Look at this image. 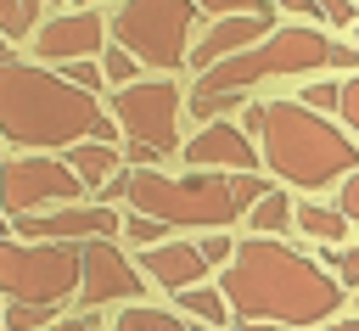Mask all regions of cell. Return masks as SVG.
<instances>
[{
    "mask_svg": "<svg viewBox=\"0 0 359 331\" xmlns=\"http://www.w3.org/2000/svg\"><path fill=\"white\" fill-rule=\"evenodd\" d=\"M219 292H224L236 320L320 325L342 309L348 286L331 269H320L314 258H303L297 247H286L275 236H252V241H236V258L224 264Z\"/></svg>",
    "mask_w": 359,
    "mask_h": 331,
    "instance_id": "1",
    "label": "cell"
},
{
    "mask_svg": "<svg viewBox=\"0 0 359 331\" xmlns=\"http://www.w3.org/2000/svg\"><path fill=\"white\" fill-rule=\"evenodd\" d=\"M118 118L95 107L90 90L67 84L50 67L34 62H0V140L11 146H79V140H112Z\"/></svg>",
    "mask_w": 359,
    "mask_h": 331,
    "instance_id": "2",
    "label": "cell"
},
{
    "mask_svg": "<svg viewBox=\"0 0 359 331\" xmlns=\"http://www.w3.org/2000/svg\"><path fill=\"white\" fill-rule=\"evenodd\" d=\"M118 185L135 213L163 224H196V230H224L241 213H252L258 196H269L258 174H202V168H191L185 180H168L157 168H123Z\"/></svg>",
    "mask_w": 359,
    "mask_h": 331,
    "instance_id": "3",
    "label": "cell"
},
{
    "mask_svg": "<svg viewBox=\"0 0 359 331\" xmlns=\"http://www.w3.org/2000/svg\"><path fill=\"white\" fill-rule=\"evenodd\" d=\"M258 157L286 185H303V191H320V185H337L348 174H359V146L337 123H325L320 112H309L303 101H269L264 107Z\"/></svg>",
    "mask_w": 359,
    "mask_h": 331,
    "instance_id": "4",
    "label": "cell"
},
{
    "mask_svg": "<svg viewBox=\"0 0 359 331\" xmlns=\"http://www.w3.org/2000/svg\"><path fill=\"white\" fill-rule=\"evenodd\" d=\"M314 67H331V39L320 28H275L252 50L224 56L208 73H196V90L202 95H219V90H241L247 95L258 79H292V73H314Z\"/></svg>",
    "mask_w": 359,
    "mask_h": 331,
    "instance_id": "5",
    "label": "cell"
},
{
    "mask_svg": "<svg viewBox=\"0 0 359 331\" xmlns=\"http://www.w3.org/2000/svg\"><path fill=\"white\" fill-rule=\"evenodd\" d=\"M191 22H196V0H123V11L112 17V39L135 62L168 73L191 56Z\"/></svg>",
    "mask_w": 359,
    "mask_h": 331,
    "instance_id": "6",
    "label": "cell"
},
{
    "mask_svg": "<svg viewBox=\"0 0 359 331\" xmlns=\"http://www.w3.org/2000/svg\"><path fill=\"white\" fill-rule=\"evenodd\" d=\"M0 292L11 303H67L79 292V241H0Z\"/></svg>",
    "mask_w": 359,
    "mask_h": 331,
    "instance_id": "7",
    "label": "cell"
},
{
    "mask_svg": "<svg viewBox=\"0 0 359 331\" xmlns=\"http://www.w3.org/2000/svg\"><path fill=\"white\" fill-rule=\"evenodd\" d=\"M112 118L135 146L151 151H180V90L168 79H135L112 95Z\"/></svg>",
    "mask_w": 359,
    "mask_h": 331,
    "instance_id": "8",
    "label": "cell"
},
{
    "mask_svg": "<svg viewBox=\"0 0 359 331\" xmlns=\"http://www.w3.org/2000/svg\"><path fill=\"white\" fill-rule=\"evenodd\" d=\"M73 196H84V180L62 157H17L0 168V213L6 219L50 213V208H67Z\"/></svg>",
    "mask_w": 359,
    "mask_h": 331,
    "instance_id": "9",
    "label": "cell"
},
{
    "mask_svg": "<svg viewBox=\"0 0 359 331\" xmlns=\"http://www.w3.org/2000/svg\"><path fill=\"white\" fill-rule=\"evenodd\" d=\"M146 286H140V269L112 247V236H95V241H79V303L84 309H101V303H135Z\"/></svg>",
    "mask_w": 359,
    "mask_h": 331,
    "instance_id": "10",
    "label": "cell"
},
{
    "mask_svg": "<svg viewBox=\"0 0 359 331\" xmlns=\"http://www.w3.org/2000/svg\"><path fill=\"white\" fill-rule=\"evenodd\" d=\"M22 241H95V236H118V213L112 202H67V208H50V213H22L11 219Z\"/></svg>",
    "mask_w": 359,
    "mask_h": 331,
    "instance_id": "11",
    "label": "cell"
},
{
    "mask_svg": "<svg viewBox=\"0 0 359 331\" xmlns=\"http://www.w3.org/2000/svg\"><path fill=\"white\" fill-rule=\"evenodd\" d=\"M191 168H202V174H258V151H252V135H241V123H202L191 140H185V151H180Z\"/></svg>",
    "mask_w": 359,
    "mask_h": 331,
    "instance_id": "12",
    "label": "cell"
},
{
    "mask_svg": "<svg viewBox=\"0 0 359 331\" xmlns=\"http://www.w3.org/2000/svg\"><path fill=\"white\" fill-rule=\"evenodd\" d=\"M269 17H275V6H269V11H241V17H213V28L191 45V67H196V73H208L213 62L252 50L258 39H269V34H275V28H269Z\"/></svg>",
    "mask_w": 359,
    "mask_h": 331,
    "instance_id": "13",
    "label": "cell"
},
{
    "mask_svg": "<svg viewBox=\"0 0 359 331\" xmlns=\"http://www.w3.org/2000/svg\"><path fill=\"white\" fill-rule=\"evenodd\" d=\"M107 45V22L95 11H73V17H50L39 34H34V50L39 62H79V56H95Z\"/></svg>",
    "mask_w": 359,
    "mask_h": 331,
    "instance_id": "14",
    "label": "cell"
},
{
    "mask_svg": "<svg viewBox=\"0 0 359 331\" xmlns=\"http://www.w3.org/2000/svg\"><path fill=\"white\" fill-rule=\"evenodd\" d=\"M140 275H151L157 286H168V292H185V286H202V275H208V258H202V247L196 241H157V247H146L140 252V264H135Z\"/></svg>",
    "mask_w": 359,
    "mask_h": 331,
    "instance_id": "15",
    "label": "cell"
},
{
    "mask_svg": "<svg viewBox=\"0 0 359 331\" xmlns=\"http://www.w3.org/2000/svg\"><path fill=\"white\" fill-rule=\"evenodd\" d=\"M118 157H123V151H112V140H79V146H67L62 163H67L84 185H101V180L118 174Z\"/></svg>",
    "mask_w": 359,
    "mask_h": 331,
    "instance_id": "16",
    "label": "cell"
},
{
    "mask_svg": "<svg viewBox=\"0 0 359 331\" xmlns=\"http://www.w3.org/2000/svg\"><path fill=\"white\" fill-rule=\"evenodd\" d=\"M292 224H297L303 236H314V241H342V230H348L342 208H320V202H303V208L292 213Z\"/></svg>",
    "mask_w": 359,
    "mask_h": 331,
    "instance_id": "17",
    "label": "cell"
},
{
    "mask_svg": "<svg viewBox=\"0 0 359 331\" xmlns=\"http://www.w3.org/2000/svg\"><path fill=\"white\" fill-rule=\"evenodd\" d=\"M174 297H180V309H185L191 320H202V325H224V314H230V303H224L219 286H185V292H174Z\"/></svg>",
    "mask_w": 359,
    "mask_h": 331,
    "instance_id": "18",
    "label": "cell"
},
{
    "mask_svg": "<svg viewBox=\"0 0 359 331\" xmlns=\"http://www.w3.org/2000/svg\"><path fill=\"white\" fill-rule=\"evenodd\" d=\"M286 224H292V202H286L280 191H269V196L252 202V230H258V236H280Z\"/></svg>",
    "mask_w": 359,
    "mask_h": 331,
    "instance_id": "19",
    "label": "cell"
},
{
    "mask_svg": "<svg viewBox=\"0 0 359 331\" xmlns=\"http://www.w3.org/2000/svg\"><path fill=\"white\" fill-rule=\"evenodd\" d=\"M112 331H185L168 309H146V303H129L123 314H118V325Z\"/></svg>",
    "mask_w": 359,
    "mask_h": 331,
    "instance_id": "20",
    "label": "cell"
},
{
    "mask_svg": "<svg viewBox=\"0 0 359 331\" xmlns=\"http://www.w3.org/2000/svg\"><path fill=\"white\" fill-rule=\"evenodd\" d=\"M230 107H247V95H241V90H219V95H202V90H191V107H185V112H191L196 123H219Z\"/></svg>",
    "mask_w": 359,
    "mask_h": 331,
    "instance_id": "21",
    "label": "cell"
},
{
    "mask_svg": "<svg viewBox=\"0 0 359 331\" xmlns=\"http://www.w3.org/2000/svg\"><path fill=\"white\" fill-rule=\"evenodd\" d=\"M62 303H6V331H45L56 325Z\"/></svg>",
    "mask_w": 359,
    "mask_h": 331,
    "instance_id": "22",
    "label": "cell"
},
{
    "mask_svg": "<svg viewBox=\"0 0 359 331\" xmlns=\"http://www.w3.org/2000/svg\"><path fill=\"white\" fill-rule=\"evenodd\" d=\"M101 73H107V79H112V84L123 90V84H135V73H140V62H135V56H129L123 45H112V50H101Z\"/></svg>",
    "mask_w": 359,
    "mask_h": 331,
    "instance_id": "23",
    "label": "cell"
},
{
    "mask_svg": "<svg viewBox=\"0 0 359 331\" xmlns=\"http://www.w3.org/2000/svg\"><path fill=\"white\" fill-rule=\"evenodd\" d=\"M62 79H67V84H79V90H90V95H95V90H101V79H107V73H101V62H90V56H79V62H62Z\"/></svg>",
    "mask_w": 359,
    "mask_h": 331,
    "instance_id": "24",
    "label": "cell"
},
{
    "mask_svg": "<svg viewBox=\"0 0 359 331\" xmlns=\"http://www.w3.org/2000/svg\"><path fill=\"white\" fill-rule=\"evenodd\" d=\"M163 230H168V224H163V219H146V213H129V219H123V236H129V241H146V247H157Z\"/></svg>",
    "mask_w": 359,
    "mask_h": 331,
    "instance_id": "25",
    "label": "cell"
},
{
    "mask_svg": "<svg viewBox=\"0 0 359 331\" xmlns=\"http://www.w3.org/2000/svg\"><path fill=\"white\" fill-rule=\"evenodd\" d=\"M196 11H208V17H241V11H269V0H196Z\"/></svg>",
    "mask_w": 359,
    "mask_h": 331,
    "instance_id": "26",
    "label": "cell"
},
{
    "mask_svg": "<svg viewBox=\"0 0 359 331\" xmlns=\"http://www.w3.org/2000/svg\"><path fill=\"white\" fill-rule=\"evenodd\" d=\"M331 275H337L342 286H359V247H342V252H331Z\"/></svg>",
    "mask_w": 359,
    "mask_h": 331,
    "instance_id": "27",
    "label": "cell"
},
{
    "mask_svg": "<svg viewBox=\"0 0 359 331\" xmlns=\"http://www.w3.org/2000/svg\"><path fill=\"white\" fill-rule=\"evenodd\" d=\"M28 28H34V22L22 17V6H17V0H0V34H6V39H22Z\"/></svg>",
    "mask_w": 359,
    "mask_h": 331,
    "instance_id": "28",
    "label": "cell"
},
{
    "mask_svg": "<svg viewBox=\"0 0 359 331\" xmlns=\"http://www.w3.org/2000/svg\"><path fill=\"white\" fill-rule=\"evenodd\" d=\"M337 101H342V84H309V90H303V107H309V112H325V107H337Z\"/></svg>",
    "mask_w": 359,
    "mask_h": 331,
    "instance_id": "29",
    "label": "cell"
},
{
    "mask_svg": "<svg viewBox=\"0 0 359 331\" xmlns=\"http://www.w3.org/2000/svg\"><path fill=\"white\" fill-rule=\"evenodd\" d=\"M325 22H331V28H353V22H359V6H353V0H325Z\"/></svg>",
    "mask_w": 359,
    "mask_h": 331,
    "instance_id": "30",
    "label": "cell"
},
{
    "mask_svg": "<svg viewBox=\"0 0 359 331\" xmlns=\"http://www.w3.org/2000/svg\"><path fill=\"white\" fill-rule=\"evenodd\" d=\"M196 247H202V258H208V264L236 258V241H230V236H208V241H196Z\"/></svg>",
    "mask_w": 359,
    "mask_h": 331,
    "instance_id": "31",
    "label": "cell"
},
{
    "mask_svg": "<svg viewBox=\"0 0 359 331\" xmlns=\"http://www.w3.org/2000/svg\"><path fill=\"white\" fill-rule=\"evenodd\" d=\"M337 112L348 118V129H359V79H348V84H342V101H337Z\"/></svg>",
    "mask_w": 359,
    "mask_h": 331,
    "instance_id": "32",
    "label": "cell"
},
{
    "mask_svg": "<svg viewBox=\"0 0 359 331\" xmlns=\"http://www.w3.org/2000/svg\"><path fill=\"white\" fill-rule=\"evenodd\" d=\"M123 157H129V168H157V163H163V151H151V146H135V140L123 146Z\"/></svg>",
    "mask_w": 359,
    "mask_h": 331,
    "instance_id": "33",
    "label": "cell"
},
{
    "mask_svg": "<svg viewBox=\"0 0 359 331\" xmlns=\"http://www.w3.org/2000/svg\"><path fill=\"white\" fill-rule=\"evenodd\" d=\"M337 208H342V219H359V174L342 180V202H337Z\"/></svg>",
    "mask_w": 359,
    "mask_h": 331,
    "instance_id": "34",
    "label": "cell"
},
{
    "mask_svg": "<svg viewBox=\"0 0 359 331\" xmlns=\"http://www.w3.org/2000/svg\"><path fill=\"white\" fill-rule=\"evenodd\" d=\"M280 11H297V17H325V0H275Z\"/></svg>",
    "mask_w": 359,
    "mask_h": 331,
    "instance_id": "35",
    "label": "cell"
},
{
    "mask_svg": "<svg viewBox=\"0 0 359 331\" xmlns=\"http://www.w3.org/2000/svg\"><path fill=\"white\" fill-rule=\"evenodd\" d=\"M331 67H359V50H353V45H337V39H331Z\"/></svg>",
    "mask_w": 359,
    "mask_h": 331,
    "instance_id": "36",
    "label": "cell"
},
{
    "mask_svg": "<svg viewBox=\"0 0 359 331\" xmlns=\"http://www.w3.org/2000/svg\"><path fill=\"white\" fill-rule=\"evenodd\" d=\"M241 135H264V107L247 101V112H241Z\"/></svg>",
    "mask_w": 359,
    "mask_h": 331,
    "instance_id": "37",
    "label": "cell"
},
{
    "mask_svg": "<svg viewBox=\"0 0 359 331\" xmlns=\"http://www.w3.org/2000/svg\"><path fill=\"white\" fill-rule=\"evenodd\" d=\"M45 331H101L90 314H79V320H56V325H45Z\"/></svg>",
    "mask_w": 359,
    "mask_h": 331,
    "instance_id": "38",
    "label": "cell"
},
{
    "mask_svg": "<svg viewBox=\"0 0 359 331\" xmlns=\"http://www.w3.org/2000/svg\"><path fill=\"white\" fill-rule=\"evenodd\" d=\"M230 331H275V325H269V320H236Z\"/></svg>",
    "mask_w": 359,
    "mask_h": 331,
    "instance_id": "39",
    "label": "cell"
},
{
    "mask_svg": "<svg viewBox=\"0 0 359 331\" xmlns=\"http://www.w3.org/2000/svg\"><path fill=\"white\" fill-rule=\"evenodd\" d=\"M17 6H22V17H28V22L39 17V0H17Z\"/></svg>",
    "mask_w": 359,
    "mask_h": 331,
    "instance_id": "40",
    "label": "cell"
},
{
    "mask_svg": "<svg viewBox=\"0 0 359 331\" xmlns=\"http://www.w3.org/2000/svg\"><path fill=\"white\" fill-rule=\"evenodd\" d=\"M325 331H359V320H337V325H325Z\"/></svg>",
    "mask_w": 359,
    "mask_h": 331,
    "instance_id": "41",
    "label": "cell"
},
{
    "mask_svg": "<svg viewBox=\"0 0 359 331\" xmlns=\"http://www.w3.org/2000/svg\"><path fill=\"white\" fill-rule=\"evenodd\" d=\"M6 236H11V224H6V213H0V241H6Z\"/></svg>",
    "mask_w": 359,
    "mask_h": 331,
    "instance_id": "42",
    "label": "cell"
},
{
    "mask_svg": "<svg viewBox=\"0 0 359 331\" xmlns=\"http://www.w3.org/2000/svg\"><path fill=\"white\" fill-rule=\"evenodd\" d=\"M0 331H6V309H0Z\"/></svg>",
    "mask_w": 359,
    "mask_h": 331,
    "instance_id": "43",
    "label": "cell"
},
{
    "mask_svg": "<svg viewBox=\"0 0 359 331\" xmlns=\"http://www.w3.org/2000/svg\"><path fill=\"white\" fill-rule=\"evenodd\" d=\"M196 331H213V325H196Z\"/></svg>",
    "mask_w": 359,
    "mask_h": 331,
    "instance_id": "44",
    "label": "cell"
},
{
    "mask_svg": "<svg viewBox=\"0 0 359 331\" xmlns=\"http://www.w3.org/2000/svg\"><path fill=\"white\" fill-rule=\"evenodd\" d=\"M79 6H95V0H79Z\"/></svg>",
    "mask_w": 359,
    "mask_h": 331,
    "instance_id": "45",
    "label": "cell"
},
{
    "mask_svg": "<svg viewBox=\"0 0 359 331\" xmlns=\"http://www.w3.org/2000/svg\"><path fill=\"white\" fill-rule=\"evenodd\" d=\"M0 168H6V163H0Z\"/></svg>",
    "mask_w": 359,
    "mask_h": 331,
    "instance_id": "46",
    "label": "cell"
},
{
    "mask_svg": "<svg viewBox=\"0 0 359 331\" xmlns=\"http://www.w3.org/2000/svg\"><path fill=\"white\" fill-rule=\"evenodd\" d=\"M353 6H359V0H353Z\"/></svg>",
    "mask_w": 359,
    "mask_h": 331,
    "instance_id": "47",
    "label": "cell"
}]
</instances>
